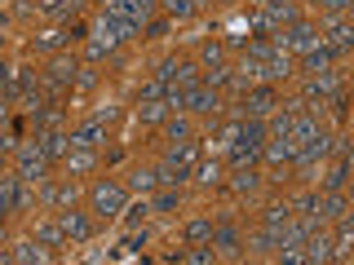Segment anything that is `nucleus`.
<instances>
[{"label": "nucleus", "mask_w": 354, "mask_h": 265, "mask_svg": "<svg viewBox=\"0 0 354 265\" xmlns=\"http://www.w3.org/2000/svg\"><path fill=\"white\" fill-rule=\"evenodd\" d=\"M173 208H177V190H173V186H169V190H160V195H155L151 213H173Z\"/></svg>", "instance_id": "c9c22d12"}, {"label": "nucleus", "mask_w": 354, "mask_h": 265, "mask_svg": "<svg viewBox=\"0 0 354 265\" xmlns=\"http://www.w3.org/2000/svg\"><path fill=\"white\" fill-rule=\"evenodd\" d=\"M204 62H208V66H213V62H221V44H213V40L204 44Z\"/></svg>", "instance_id": "37998d69"}, {"label": "nucleus", "mask_w": 354, "mask_h": 265, "mask_svg": "<svg viewBox=\"0 0 354 265\" xmlns=\"http://www.w3.org/2000/svg\"><path fill=\"white\" fill-rule=\"evenodd\" d=\"M93 119L106 128V124H115V119H120V110H115V106H97V110H93Z\"/></svg>", "instance_id": "ea45409f"}, {"label": "nucleus", "mask_w": 354, "mask_h": 265, "mask_svg": "<svg viewBox=\"0 0 354 265\" xmlns=\"http://www.w3.org/2000/svg\"><path fill=\"white\" fill-rule=\"evenodd\" d=\"M36 243H44V248H62L66 235H62L58 221H36Z\"/></svg>", "instance_id": "4be33fe9"}, {"label": "nucleus", "mask_w": 354, "mask_h": 265, "mask_svg": "<svg viewBox=\"0 0 354 265\" xmlns=\"http://www.w3.org/2000/svg\"><path fill=\"white\" fill-rule=\"evenodd\" d=\"M31 204H36V195H31V181H22V177H9V213H27Z\"/></svg>", "instance_id": "9b49d317"}, {"label": "nucleus", "mask_w": 354, "mask_h": 265, "mask_svg": "<svg viewBox=\"0 0 354 265\" xmlns=\"http://www.w3.org/2000/svg\"><path fill=\"white\" fill-rule=\"evenodd\" d=\"M261 217H266V226H288V221H292V204H288V199L283 204H270Z\"/></svg>", "instance_id": "7c9ffc66"}, {"label": "nucleus", "mask_w": 354, "mask_h": 265, "mask_svg": "<svg viewBox=\"0 0 354 265\" xmlns=\"http://www.w3.org/2000/svg\"><path fill=\"white\" fill-rule=\"evenodd\" d=\"M279 243H283V226H266L261 235H252V248L257 252H279Z\"/></svg>", "instance_id": "5701e85b"}, {"label": "nucleus", "mask_w": 354, "mask_h": 265, "mask_svg": "<svg viewBox=\"0 0 354 265\" xmlns=\"http://www.w3.org/2000/svg\"><path fill=\"white\" fill-rule=\"evenodd\" d=\"M213 257H217V248H213V243H208V248H195V252H186V261H199V265H208Z\"/></svg>", "instance_id": "a19ab883"}, {"label": "nucleus", "mask_w": 354, "mask_h": 265, "mask_svg": "<svg viewBox=\"0 0 354 265\" xmlns=\"http://www.w3.org/2000/svg\"><path fill=\"white\" fill-rule=\"evenodd\" d=\"M266 9H279V5H292V0H261Z\"/></svg>", "instance_id": "de8ad7c7"}, {"label": "nucleus", "mask_w": 354, "mask_h": 265, "mask_svg": "<svg viewBox=\"0 0 354 265\" xmlns=\"http://www.w3.org/2000/svg\"><path fill=\"white\" fill-rule=\"evenodd\" d=\"M147 213H151V204H147V199H142V204H133V208H124V213H120V217H124V226H138V221L147 217Z\"/></svg>", "instance_id": "e433bc0d"}, {"label": "nucleus", "mask_w": 354, "mask_h": 265, "mask_svg": "<svg viewBox=\"0 0 354 265\" xmlns=\"http://www.w3.org/2000/svg\"><path fill=\"white\" fill-rule=\"evenodd\" d=\"M49 252H44V243L27 239V243H14V252H9V261H44Z\"/></svg>", "instance_id": "b1692460"}, {"label": "nucleus", "mask_w": 354, "mask_h": 265, "mask_svg": "<svg viewBox=\"0 0 354 265\" xmlns=\"http://www.w3.org/2000/svg\"><path fill=\"white\" fill-rule=\"evenodd\" d=\"M36 146L49 155V159H66V150H71V132H58V128H44L36 132Z\"/></svg>", "instance_id": "0eeeda50"}, {"label": "nucleus", "mask_w": 354, "mask_h": 265, "mask_svg": "<svg viewBox=\"0 0 354 265\" xmlns=\"http://www.w3.org/2000/svg\"><path fill=\"white\" fill-rule=\"evenodd\" d=\"M88 199H93V213L97 217H120L129 208V195L120 181H97L93 190H88Z\"/></svg>", "instance_id": "f257e3e1"}, {"label": "nucleus", "mask_w": 354, "mask_h": 265, "mask_svg": "<svg viewBox=\"0 0 354 265\" xmlns=\"http://www.w3.org/2000/svg\"><path fill=\"white\" fill-rule=\"evenodd\" d=\"M14 155H18V177H22V181L36 186V181H44V177H49V164H53V159L36 146V141H31V146H18Z\"/></svg>", "instance_id": "f03ea898"}, {"label": "nucleus", "mask_w": 354, "mask_h": 265, "mask_svg": "<svg viewBox=\"0 0 354 265\" xmlns=\"http://www.w3.org/2000/svg\"><path fill=\"white\" fill-rule=\"evenodd\" d=\"M0 261H9V252H5V248H0Z\"/></svg>", "instance_id": "3c124183"}, {"label": "nucleus", "mask_w": 354, "mask_h": 265, "mask_svg": "<svg viewBox=\"0 0 354 265\" xmlns=\"http://www.w3.org/2000/svg\"><path fill=\"white\" fill-rule=\"evenodd\" d=\"M9 75H14V66H5V62H0V88L9 84Z\"/></svg>", "instance_id": "49530a36"}, {"label": "nucleus", "mask_w": 354, "mask_h": 265, "mask_svg": "<svg viewBox=\"0 0 354 265\" xmlns=\"http://www.w3.org/2000/svg\"><path fill=\"white\" fill-rule=\"evenodd\" d=\"M62 124V106L58 102H49V106H36V110H31V128H36V132H44V128H58Z\"/></svg>", "instance_id": "dca6fc26"}, {"label": "nucleus", "mask_w": 354, "mask_h": 265, "mask_svg": "<svg viewBox=\"0 0 354 265\" xmlns=\"http://www.w3.org/2000/svg\"><path fill=\"white\" fill-rule=\"evenodd\" d=\"M274 106H279V102H274V88H248V93H243V102H239V115L261 119V115H270Z\"/></svg>", "instance_id": "39448f33"}, {"label": "nucleus", "mask_w": 354, "mask_h": 265, "mask_svg": "<svg viewBox=\"0 0 354 265\" xmlns=\"http://www.w3.org/2000/svg\"><path fill=\"white\" fill-rule=\"evenodd\" d=\"M319 5H324L328 14H346V9L354 5V0H319Z\"/></svg>", "instance_id": "79ce46f5"}, {"label": "nucleus", "mask_w": 354, "mask_h": 265, "mask_svg": "<svg viewBox=\"0 0 354 265\" xmlns=\"http://www.w3.org/2000/svg\"><path fill=\"white\" fill-rule=\"evenodd\" d=\"M129 186H133L138 195H147L151 186H160V168H138V173L129 177Z\"/></svg>", "instance_id": "393cba45"}, {"label": "nucleus", "mask_w": 354, "mask_h": 265, "mask_svg": "<svg viewBox=\"0 0 354 265\" xmlns=\"http://www.w3.org/2000/svg\"><path fill=\"white\" fill-rule=\"evenodd\" d=\"M9 213V177H0V217Z\"/></svg>", "instance_id": "c03bdc74"}, {"label": "nucleus", "mask_w": 354, "mask_h": 265, "mask_svg": "<svg viewBox=\"0 0 354 265\" xmlns=\"http://www.w3.org/2000/svg\"><path fill=\"white\" fill-rule=\"evenodd\" d=\"M346 177H350V164H341V159H337V168L324 177V190H341V186H346Z\"/></svg>", "instance_id": "f704fd0d"}, {"label": "nucleus", "mask_w": 354, "mask_h": 265, "mask_svg": "<svg viewBox=\"0 0 354 265\" xmlns=\"http://www.w3.org/2000/svg\"><path fill=\"white\" fill-rule=\"evenodd\" d=\"M106 9H115V14H124V18H133V22H147L151 9H155V0H111Z\"/></svg>", "instance_id": "ddd939ff"}, {"label": "nucleus", "mask_w": 354, "mask_h": 265, "mask_svg": "<svg viewBox=\"0 0 354 265\" xmlns=\"http://www.w3.org/2000/svg\"><path fill=\"white\" fill-rule=\"evenodd\" d=\"M142 102H164V84H160V80L142 84Z\"/></svg>", "instance_id": "58836bf2"}, {"label": "nucleus", "mask_w": 354, "mask_h": 265, "mask_svg": "<svg viewBox=\"0 0 354 265\" xmlns=\"http://www.w3.org/2000/svg\"><path fill=\"white\" fill-rule=\"evenodd\" d=\"M257 75L261 80H288V75H292V58H288V53H270Z\"/></svg>", "instance_id": "4468645a"}, {"label": "nucleus", "mask_w": 354, "mask_h": 265, "mask_svg": "<svg viewBox=\"0 0 354 265\" xmlns=\"http://www.w3.org/2000/svg\"><path fill=\"white\" fill-rule=\"evenodd\" d=\"M292 213H306V217H319V190H306L292 199Z\"/></svg>", "instance_id": "473e14b6"}, {"label": "nucleus", "mask_w": 354, "mask_h": 265, "mask_svg": "<svg viewBox=\"0 0 354 265\" xmlns=\"http://www.w3.org/2000/svg\"><path fill=\"white\" fill-rule=\"evenodd\" d=\"M75 9H80V0H44L40 14H49V18H71Z\"/></svg>", "instance_id": "c85d7f7f"}, {"label": "nucleus", "mask_w": 354, "mask_h": 265, "mask_svg": "<svg viewBox=\"0 0 354 265\" xmlns=\"http://www.w3.org/2000/svg\"><path fill=\"white\" fill-rule=\"evenodd\" d=\"M350 40H354V31L346 27V22H332V27H328V40H324V44H332V49H350Z\"/></svg>", "instance_id": "c756f323"}, {"label": "nucleus", "mask_w": 354, "mask_h": 265, "mask_svg": "<svg viewBox=\"0 0 354 265\" xmlns=\"http://www.w3.org/2000/svg\"><path fill=\"white\" fill-rule=\"evenodd\" d=\"M208 243H213V248L221 252V257H235V252L243 248V243H239V230L230 226V221H221V226H213V235H208Z\"/></svg>", "instance_id": "1a4fd4ad"}, {"label": "nucleus", "mask_w": 354, "mask_h": 265, "mask_svg": "<svg viewBox=\"0 0 354 265\" xmlns=\"http://www.w3.org/2000/svg\"><path fill=\"white\" fill-rule=\"evenodd\" d=\"M186 110H195V115H217L221 110V97H217V88H204V84H195V88H186Z\"/></svg>", "instance_id": "423d86ee"}, {"label": "nucleus", "mask_w": 354, "mask_h": 265, "mask_svg": "<svg viewBox=\"0 0 354 265\" xmlns=\"http://www.w3.org/2000/svg\"><path fill=\"white\" fill-rule=\"evenodd\" d=\"M75 195H80L75 181H58V186H44V190H40V199L49 208H75Z\"/></svg>", "instance_id": "9d476101"}, {"label": "nucleus", "mask_w": 354, "mask_h": 265, "mask_svg": "<svg viewBox=\"0 0 354 265\" xmlns=\"http://www.w3.org/2000/svg\"><path fill=\"white\" fill-rule=\"evenodd\" d=\"M191 173H195L204 186H217V181H221V164H217V159H204V164H195Z\"/></svg>", "instance_id": "2f4dec72"}, {"label": "nucleus", "mask_w": 354, "mask_h": 265, "mask_svg": "<svg viewBox=\"0 0 354 265\" xmlns=\"http://www.w3.org/2000/svg\"><path fill=\"white\" fill-rule=\"evenodd\" d=\"M58 226H62V235L71 239V243H80V239L93 235V221H88L84 213H75V208H66V213L58 217Z\"/></svg>", "instance_id": "6e6552de"}, {"label": "nucleus", "mask_w": 354, "mask_h": 265, "mask_svg": "<svg viewBox=\"0 0 354 265\" xmlns=\"http://www.w3.org/2000/svg\"><path fill=\"white\" fill-rule=\"evenodd\" d=\"M261 155H266V159H270V164H292L297 146H292V141H288V137H274V141H266V146H261Z\"/></svg>", "instance_id": "a211bd4d"}, {"label": "nucleus", "mask_w": 354, "mask_h": 265, "mask_svg": "<svg viewBox=\"0 0 354 265\" xmlns=\"http://www.w3.org/2000/svg\"><path fill=\"white\" fill-rule=\"evenodd\" d=\"M337 88H341V71H337V66H328V71H319V75H310V80H306L301 102H306V106H315V102L324 106L328 97L337 93Z\"/></svg>", "instance_id": "7ed1b4c3"}, {"label": "nucleus", "mask_w": 354, "mask_h": 265, "mask_svg": "<svg viewBox=\"0 0 354 265\" xmlns=\"http://www.w3.org/2000/svg\"><path fill=\"white\" fill-rule=\"evenodd\" d=\"M97 141H102V124H97V119H88V124H80L71 132V146H84V150H93Z\"/></svg>", "instance_id": "6ab92c4d"}, {"label": "nucleus", "mask_w": 354, "mask_h": 265, "mask_svg": "<svg viewBox=\"0 0 354 265\" xmlns=\"http://www.w3.org/2000/svg\"><path fill=\"white\" fill-rule=\"evenodd\" d=\"M93 80H97L93 71H80V75H75V84H80V88H93Z\"/></svg>", "instance_id": "a18cd8bd"}, {"label": "nucleus", "mask_w": 354, "mask_h": 265, "mask_svg": "<svg viewBox=\"0 0 354 265\" xmlns=\"http://www.w3.org/2000/svg\"><path fill=\"white\" fill-rule=\"evenodd\" d=\"M164 9H169L173 18H191V14H195V5H191V0H164Z\"/></svg>", "instance_id": "4c0bfd02"}, {"label": "nucleus", "mask_w": 354, "mask_h": 265, "mask_svg": "<svg viewBox=\"0 0 354 265\" xmlns=\"http://www.w3.org/2000/svg\"><path fill=\"white\" fill-rule=\"evenodd\" d=\"M62 44H71V31H44V36H31V53H58Z\"/></svg>", "instance_id": "f3484780"}, {"label": "nucleus", "mask_w": 354, "mask_h": 265, "mask_svg": "<svg viewBox=\"0 0 354 265\" xmlns=\"http://www.w3.org/2000/svg\"><path fill=\"white\" fill-rule=\"evenodd\" d=\"M138 119H147V124H164V119H169V102H142Z\"/></svg>", "instance_id": "bb28decb"}, {"label": "nucleus", "mask_w": 354, "mask_h": 265, "mask_svg": "<svg viewBox=\"0 0 354 265\" xmlns=\"http://www.w3.org/2000/svg\"><path fill=\"white\" fill-rule=\"evenodd\" d=\"M199 80H204V88H221V84H230V80H235V75H230V66L213 62V66H208L204 75H199Z\"/></svg>", "instance_id": "a878e982"}, {"label": "nucleus", "mask_w": 354, "mask_h": 265, "mask_svg": "<svg viewBox=\"0 0 354 265\" xmlns=\"http://www.w3.org/2000/svg\"><path fill=\"white\" fill-rule=\"evenodd\" d=\"M341 53H346V49H332V44H324V40H319L315 49H306V66H310V71H328V66L337 62Z\"/></svg>", "instance_id": "f8f14e48"}, {"label": "nucleus", "mask_w": 354, "mask_h": 265, "mask_svg": "<svg viewBox=\"0 0 354 265\" xmlns=\"http://www.w3.org/2000/svg\"><path fill=\"white\" fill-rule=\"evenodd\" d=\"M261 159V146H248V141H230V168H243V164H257Z\"/></svg>", "instance_id": "aec40b11"}, {"label": "nucleus", "mask_w": 354, "mask_h": 265, "mask_svg": "<svg viewBox=\"0 0 354 265\" xmlns=\"http://www.w3.org/2000/svg\"><path fill=\"white\" fill-rule=\"evenodd\" d=\"M75 75H80V62L66 58V53H53L49 66H44V84H58V88H71Z\"/></svg>", "instance_id": "20e7f679"}, {"label": "nucleus", "mask_w": 354, "mask_h": 265, "mask_svg": "<svg viewBox=\"0 0 354 265\" xmlns=\"http://www.w3.org/2000/svg\"><path fill=\"white\" fill-rule=\"evenodd\" d=\"M5 155H9V150H0V168H5Z\"/></svg>", "instance_id": "8fccbe9b"}, {"label": "nucleus", "mask_w": 354, "mask_h": 265, "mask_svg": "<svg viewBox=\"0 0 354 265\" xmlns=\"http://www.w3.org/2000/svg\"><path fill=\"white\" fill-rule=\"evenodd\" d=\"M208 235H213V221H191L186 226V243H208Z\"/></svg>", "instance_id": "72a5a7b5"}, {"label": "nucleus", "mask_w": 354, "mask_h": 265, "mask_svg": "<svg viewBox=\"0 0 354 265\" xmlns=\"http://www.w3.org/2000/svg\"><path fill=\"white\" fill-rule=\"evenodd\" d=\"M164 132H169V141H191L195 137V128L186 124L182 115H173V119H164Z\"/></svg>", "instance_id": "cd10ccee"}, {"label": "nucleus", "mask_w": 354, "mask_h": 265, "mask_svg": "<svg viewBox=\"0 0 354 265\" xmlns=\"http://www.w3.org/2000/svg\"><path fill=\"white\" fill-rule=\"evenodd\" d=\"M191 5H195V9H199V5H213V0H191Z\"/></svg>", "instance_id": "09e8293b"}, {"label": "nucleus", "mask_w": 354, "mask_h": 265, "mask_svg": "<svg viewBox=\"0 0 354 265\" xmlns=\"http://www.w3.org/2000/svg\"><path fill=\"white\" fill-rule=\"evenodd\" d=\"M230 186H235L239 195H252L261 186V173L252 168V164H243V168H235V177H230Z\"/></svg>", "instance_id": "412c9836"}, {"label": "nucleus", "mask_w": 354, "mask_h": 265, "mask_svg": "<svg viewBox=\"0 0 354 265\" xmlns=\"http://www.w3.org/2000/svg\"><path fill=\"white\" fill-rule=\"evenodd\" d=\"M66 168H71V177H84V173L97 168V155L84 150V146H71V150H66Z\"/></svg>", "instance_id": "2eb2a0df"}]
</instances>
